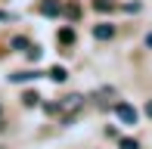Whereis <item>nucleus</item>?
Wrapping results in <instances>:
<instances>
[{"label":"nucleus","mask_w":152,"mask_h":149,"mask_svg":"<svg viewBox=\"0 0 152 149\" xmlns=\"http://www.w3.org/2000/svg\"><path fill=\"white\" fill-rule=\"evenodd\" d=\"M81 106H84V96H81V93H72V96H65L59 103V112H78Z\"/></svg>","instance_id":"f257e3e1"},{"label":"nucleus","mask_w":152,"mask_h":149,"mask_svg":"<svg viewBox=\"0 0 152 149\" xmlns=\"http://www.w3.org/2000/svg\"><path fill=\"white\" fill-rule=\"evenodd\" d=\"M93 37H96V40H112V37H115V25H112V22L93 25Z\"/></svg>","instance_id":"f03ea898"},{"label":"nucleus","mask_w":152,"mask_h":149,"mask_svg":"<svg viewBox=\"0 0 152 149\" xmlns=\"http://www.w3.org/2000/svg\"><path fill=\"white\" fill-rule=\"evenodd\" d=\"M115 112H118V118L124 121V124H134V121H137V109H134V106H127V103H118V106H115Z\"/></svg>","instance_id":"7ed1b4c3"},{"label":"nucleus","mask_w":152,"mask_h":149,"mask_svg":"<svg viewBox=\"0 0 152 149\" xmlns=\"http://www.w3.org/2000/svg\"><path fill=\"white\" fill-rule=\"evenodd\" d=\"M112 99H115V90H112V87H102V90L93 93V103L102 106V109H106V106H112Z\"/></svg>","instance_id":"20e7f679"},{"label":"nucleus","mask_w":152,"mask_h":149,"mask_svg":"<svg viewBox=\"0 0 152 149\" xmlns=\"http://www.w3.org/2000/svg\"><path fill=\"white\" fill-rule=\"evenodd\" d=\"M40 12H44V16H59L62 6H59V0H44V3H40Z\"/></svg>","instance_id":"39448f33"},{"label":"nucleus","mask_w":152,"mask_h":149,"mask_svg":"<svg viewBox=\"0 0 152 149\" xmlns=\"http://www.w3.org/2000/svg\"><path fill=\"white\" fill-rule=\"evenodd\" d=\"M34 78H40V74L37 72H16V74H10L12 84H19V81H34Z\"/></svg>","instance_id":"423d86ee"},{"label":"nucleus","mask_w":152,"mask_h":149,"mask_svg":"<svg viewBox=\"0 0 152 149\" xmlns=\"http://www.w3.org/2000/svg\"><path fill=\"white\" fill-rule=\"evenodd\" d=\"M115 6H118L115 0H93V9H99V12H112Z\"/></svg>","instance_id":"0eeeda50"},{"label":"nucleus","mask_w":152,"mask_h":149,"mask_svg":"<svg viewBox=\"0 0 152 149\" xmlns=\"http://www.w3.org/2000/svg\"><path fill=\"white\" fill-rule=\"evenodd\" d=\"M59 44H62V47L75 44V28H62V31H59Z\"/></svg>","instance_id":"6e6552de"},{"label":"nucleus","mask_w":152,"mask_h":149,"mask_svg":"<svg viewBox=\"0 0 152 149\" xmlns=\"http://www.w3.org/2000/svg\"><path fill=\"white\" fill-rule=\"evenodd\" d=\"M50 78H53V81H59V84H62V81L68 78V72L62 69V65H53V69H50Z\"/></svg>","instance_id":"1a4fd4ad"},{"label":"nucleus","mask_w":152,"mask_h":149,"mask_svg":"<svg viewBox=\"0 0 152 149\" xmlns=\"http://www.w3.org/2000/svg\"><path fill=\"white\" fill-rule=\"evenodd\" d=\"M22 99H25V106H37V99H40V96H37V93H34V90H28V93H25Z\"/></svg>","instance_id":"9d476101"},{"label":"nucleus","mask_w":152,"mask_h":149,"mask_svg":"<svg viewBox=\"0 0 152 149\" xmlns=\"http://www.w3.org/2000/svg\"><path fill=\"white\" fill-rule=\"evenodd\" d=\"M121 149H140V143H137L134 137H124L121 140Z\"/></svg>","instance_id":"9b49d317"},{"label":"nucleus","mask_w":152,"mask_h":149,"mask_svg":"<svg viewBox=\"0 0 152 149\" xmlns=\"http://www.w3.org/2000/svg\"><path fill=\"white\" fill-rule=\"evenodd\" d=\"M12 47H16V50H28V40L25 37H12Z\"/></svg>","instance_id":"f8f14e48"},{"label":"nucleus","mask_w":152,"mask_h":149,"mask_svg":"<svg viewBox=\"0 0 152 149\" xmlns=\"http://www.w3.org/2000/svg\"><path fill=\"white\" fill-rule=\"evenodd\" d=\"M6 19H12V16H10V12H3V9H0V22H6Z\"/></svg>","instance_id":"ddd939ff"},{"label":"nucleus","mask_w":152,"mask_h":149,"mask_svg":"<svg viewBox=\"0 0 152 149\" xmlns=\"http://www.w3.org/2000/svg\"><path fill=\"white\" fill-rule=\"evenodd\" d=\"M146 115H149V118H152V99H149V103H146Z\"/></svg>","instance_id":"4468645a"},{"label":"nucleus","mask_w":152,"mask_h":149,"mask_svg":"<svg viewBox=\"0 0 152 149\" xmlns=\"http://www.w3.org/2000/svg\"><path fill=\"white\" fill-rule=\"evenodd\" d=\"M146 47H149V50H152V31H149V34H146Z\"/></svg>","instance_id":"2eb2a0df"}]
</instances>
